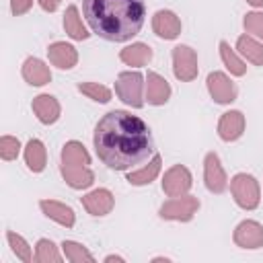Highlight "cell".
<instances>
[{"label":"cell","mask_w":263,"mask_h":263,"mask_svg":"<svg viewBox=\"0 0 263 263\" xmlns=\"http://www.w3.org/2000/svg\"><path fill=\"white\" fill-rule=\"evenodd\" d=\"M92 144L101 162L113 171H129L154 156V140L146 121L121 109L99 119Z\"/></svg>","instance_id":"6da1fadb"},{"label":"cell","mask_w":263,"mask_h":263,"mask_svg":"<svg viewBox=\"0 0 263 263\" xmlns=\"http://www.w3.org/2000/svg\"><path fill=\"white\" fill-rule=\"evenodd\" d=\"M82 14L99 37L123 43L136 37L144 25V0H82Z\"/></svg>","instance_id":"7a4b0ae2"},{"label":"cell","mask_w":263,"mask_h":263,"mask_svg":"<svg viewBox=\"0 0 263 263\" xmlns=\"http://www.w3.org/2000/svg\"><path fill=\"white\" fill-rule=\"evenodd\" d=\"M230 193L238 208L242 210H255L261 201V187L259 181L253 175L236 173L230 179Z\"/></svg>","instance_id":"3957f363"},{"label":"cell","mask_w":263,"mask_h":263,"mask_svg":"<svg viewBox=\"0 0 263 263\" xmlns=\"http://www.w3.org/2000/svg\"><path fill=\"white\" fill-rule=\"evenodd\" d=\"M142 88H144V76L140 74V72H121L119 76H117V80H115V92H117V97L125 103V105H129V107H134V109H140V107H144V99H142Z\"/></svg>","instance_id":"277c9868"},{"label":"cell","mask_w":263,"mask_h":263,"mask_svg":"<svg viewBox=\"0 0 263 263\" xmlns=\"http://www.w3.org/2000/svg\"><path fill=\"white\" fill-rule=\"evenodd\" d=\"M199 210V199L193 195H181L164 201L158 210L162 220H175V222H189Z\"/></svg>","instance_id":"5b68a950"},{"label":"cell","mask_w":263,"mask_h":263,"mask_svg":"<svg viewBox=\"0 0 263 263\" xmlns=\"http://www.w3.org/2000/svg\"><path fill=\"white\" fill-rule=\"evenodd\" d=\"M173 72L177 80L191 82L197 78L199 66H197V53L189 45H175L173 47Z\"/></svg>","instance_id":"8992f818"},{"label":"cell","mask_w":263,"mask_h":263,"mask_svg":"<svg viewBox=\"0 0 263 263\" xmlns=\"http://www.w3.org/2000/svg\"><path fill=\"white\" fill-rule=\"evenodd\" d=\"M193 185V177H191V171L183 164H175L171 166L164 177H162V191L168 195V197H181V195H187V191L191 189Z\"/></svg>","instance_id":"52a82bcc"},{"label":"cell","mask_w":263,"mask_h":263,"mask_svg":"<svg viewBox=\"0 0 263 263\" xmlns=\"http://www.w3.org/2000/svg\"><path fill=\"white\" fill-rule=\"evenodd\" d=\"M205 84H208L210 97L218 105H230L232 101H236L238 88L224 72H210L208 78H205Z\"/></svg>","instance_id":"ba28073f"},{"label":"cell","mask_w":263,"mask_h":263,"mask_svg":"<svg viewBox=\"0 0 263 263\" xmlns=\"http://www.w3.org/2000/svg\"><path fill=\"white\" fill-rule=\"evenodd\" d=\"M203 181L212 193H222L228 187L226 173H224L220 156L216 152H208L203 158Z\"/></svg>","instance_id":"9c48e42d"},{"label":"cell","mask_w":263,"mask_h":263,"mask_svg":"<svg viewBox=\"0 0 263 263\" xmlns=\"http://www.w3.org/2000/svg\"><path fill=\"white\" fill-rule=\"evenodd\" d=\"M234 245L240 249H261L263 247V226L257 220H242L234 228Z\"/></svg>","instance_id":"30bf717a"},{"label":"cell","mask_w":263,"mask_h":263,"mask_svg":"<svg viewBox=\"0 0 263 263\" xmlns=\"http://www.w3.org/2000/svg\"><path fill=\"white\" fill-rule=\"evenodd\" d=\"M152 31L160 39H177L181 35V18L173 10H156L152 16Z\"/></svg>","instance_id":"8fae6325"},{"label":"cell","mask_w":263,"mask_h":263,"mask_svg":"<svg viewBox=\"0 0 263 263\" xmlns=\"http://www.w3.org/2000/svg\"><path fill=\"white\" fill-rule=\"evenodd\" d=\"M82 205L90 216H107L115 205V197L109 189L101 187V189H95V191L86 193L82 197Z\"/></svg>","instance_id":"7c38bea8"},{"label":"cell","mask_w":263,"mask_h":263,"mask_svg":"<svg viewBox=\"0 0 263 263\" xmlns=\"http://www.w3.org/2000/svg\"><path fill=\"white\" fill-rule=\"evenodd\" d=\"M171 99V84L158 72L148 70L146 74V101L150 105H164Z\"/></svg>","instance_id":"4fadbf2b"},{"label":"cell","mask_w":263,"mask_h":263,"mask_svg":"<svg viewBox=\"0 0 263 263\" xmlns=\"http://www.w3.org/2000/svg\"><path fill=\"white\" fill-rule=\"evenodd\" d=\"M245 132V115L236 109L222 113L220 121H218V136L224 142H234L242 136Z\"/></svg>","instance_id":"5bb4252c"},{"label":"cell","mask_w":263,"mask_h":263,"mask_svg":"<svg viewBox=\"0 0 263 263\" xmlns=\"http://www.w3.org/2000/svg\"><path fill=\"white\" fill-rule=\"evenodd\" d=\"M47 58H49V62H51L55 68H60V70H70V68H74L76 62H78V51H76L74 45H70V43H66V41H55V43H51V45L47 47Z\"/></svg>","instance_id":"9a60e30c"},{"label":"cell","mask_w":263,"mask_h":263,"mask_svg":"<svg viewBox=\"0 0 263 263\" xmlns=\"http://www.w3.org/2000/svg\"><path fill=\"white\" fill-rule=\"evenodd\" d=\"M31 107H33V113L37 115V119L41 123H45V125L55 123L60 119V113H62V107H60L58 99L51 97V95H39V97H35L33 103H31Z\"/></svg>","instance_id":"2e32d148"},{"label":"cell","mask_w":263,"mask_h":263,"mask_svg":"<svg viewBox=\"0 0 263 263\" xmlns=\"http://www.w3.org/2000/svg\"><path fill=\"white\" fill-rule=\"evenodd\" d=\"M39 208H41V212H43L49 220L58 222L60 226L72 228L74 222H76L74 210H72L70 205L62 203V201H55V199H41V201H39Z\"/></svg>","instance_id":"e0dca14e"},{"label":"cell","mask_w":263,"mask_h":263,"mask_svg":"<svg viewBox=\"0 0 263 263\" xmlns=\"http://www.w3.org/2000/svg\"><path fill=\"white\" fill-rule=\"evenodd\" d=\"M21 74L31 86H43V84H47L51 80L49 66H45V62H41L39 58H27L23 62Z\"/></svg>","instance_id":"ac0fdd59"},{"label":"cell","mask_w":263,"mask_h":263,"mask_svg":"<svg viewBox=\"0 0 263 263\" xmlns=\"http://www.w3.org/2000/svg\"><path fill=\"white\" fill-rule=\"evenodd\" d=\"M62 177L64 181L72 187V189H86L95 183V173L90 171V166H72V164H60Z\"/></svg>","instance_id":"d6986e66"},{"label":"cell","mask_w":263,"mask_h":263,"mask_svg":"<svg viewBox=\"0 0 263 263\" xmlns=\"http://www.w3.org/2000/svg\"><path fill=\"white\" fill-rule=\"evenodd\" d=\"M119 60L127 66H134V68L146 66L152 60V47L146 45V43H140V41L132 43V45H127L119 51Z\"/></svg>","instance_id":"ffe728a7"},{"label":"cell","mask_w":263,"mask_h":263,"mask_svg":"<svg viewBox=\"0 0 263 263\" xmlns=\"http://www.w3.org/2000/svg\"><path fill=\"white\" fill-rule=\"evenodd\" d=\"M25 162L29 166V171L33 173H41L47 164V152H45V146L41 140L37 138H31L25 146Z\"/></svg>","instance_id":"44dd1931"},{"label":"cell","mask_w":263,"mask_h":263,"mask_svg":"<svg viewBox=\"0 0 263 263\" xmlns=\"http://www.w3.org/2000/svg\"><path fill=\"white\" fill-rule=\"evenodd\" d=\"M64 31L74 39V41H84L90 37V33L86 31V27L82 25V18L78 14V8L74 4H70L64 12Z\"/></svg>","instance_id":"7402d4cb"},{"label":"cell","mask_w":263,"mask_h":263,"mask_svg":"<svg viewBox=\"0 0 263 263\" xmlns=\"http://www.w3.org/2000/svg\"><path fill=\"white\" fill-rule=\"evenodd\" d=\"M62 164H72V166H88L90 164V154L86 152V148L76 142L70 140L64 144L62 148Z\"/></svg>","instance_id":"603a6c76"},{"label":"cell","mask_w":263,"mask_h":263,"mask_svg":"<svg viewBox=\"0 0 263 263\" xmlns=\"http://www.w3.org/2000/svg\"><path fill=\"white\" fill-rule=\"evenodd\" d=\"M160 164H162L160 154H154L146 166H142L140 171H132L127 175V183L129 185H138V187L140 185H150L156 179V175L160 173Z\"/></svg>","instance_id":"cb8c5ba5"},{"label":"cell","mask_w":263,"mask_h":263,"mask_svg":"<svg viewBox=\"0 0 263 263\" xmlns=\"http://www.w3.org/2000/svg\"><path fill=\"white\" fill-rule=\"evenodd\" d=\"M236 49L240 51V55L247 58V62H251L253 66H263V43H259L257 39H253L251 35H240L236 39Z\"/></svg>","instance_id":"d4e9b609"},{"label":"cell","mask_w":263,"mask_h":263,"mask_svg":"<svg viewBox=\"0 0 263 263\" xmlns=\"http://www.w3.org/2000/svg\"><path fill=\"white\" fill-rule=\"evenodd\" d=\"M220 58L232 76H242L247 72V64L234 53V49L228 45V41H220Z\"/></svg>","instance_id":"484cf974"},{"label":"cell","mask_w":263,"mask_h":263,"mask_svg":"<svg viewBox=\"0 0 263 263\" xmlns=\"http://www.w3.org/2000/svg\"><path fill=\"white\" fill-rule=\"evenodd\" d=\"M62 251H64V257L72 263H82V261H95V255L80 242L76 240H64L62 242Z\"/></svg>","instance_id":"4316f807"},{"label":"cell","mask_w":263,"mask_h":263,"mask_svg":"<svg viewBox=\"0 0 263 263\" xmlns=\"http://www.w3.org/2000/svg\"><path fill=\"white\" fill-rule=\"evenodd\" d=\"M35 261L37 263H60L62 255L58 253V247L49 238H39L35 245Z\"/></svg>","instance_id":"83f0119b"},{"label":"cell","mask_w":263,"mask_h":263,"mask_svg":"<svg viewBox=\"0 0 263 263\" xmlns=\"http://www.w3.org/2000/svg\"><path fill=\"white\" fill-rule=\"evenodd\" d=\"M6 240H8V245H10V251L16 255V259H21V261H25V263H31V261H33L31 247H29V242H27L21 234L8 230V232H6Z\"/></svg>","instance_id":"f1b7e54d"},{"label":"cell","mask_w":263,"mask_h":263,"mask_svg":"<svg viewBox=\"0 0 263 263\" xmlns=\"http://www.w3.org/2000/svg\"><path fill=\"white\" fill-rule=\"evenodd\" d=\"M78 90L82 95H86L88 99L97 101V103H109L111 101V90L105 84H99V82H80Z\"/></svg>","instance_id":"f546056e"},{"label":"cell","mask_w":263,"mask_h":263,"mask_svg":"<svg viewBox=\"0 0 263 263\" xmlns=\"http://www.w3.org/2000/svg\"><path fill=\"white\" fill-rule=\"evenodd\" d=\"M245 31L263 41V12H247L242 18Z\"/></svg>","instance_id":"4dcf8cb0"},{"label":"cell","mask_w":263,"mask_h":263,"mask_svg":"<svg viewBox=\"0 0 263 263\" xmlns=\"http://www.w3.org/2000/svg\"><path fill=\"white\" fill-rule=\"evenodd\" d=\"M21 152V142L14 136H2L0 138V156L2 160H14Z\"/></svg>","instance_id":"1f68e13d"},{"label":"cell","mask_w":263,"mask_h":263,"mask_svg":"<svg viewBox=\"0 0 263 263\" xmlns=\"http://www.w3.org/2000/svg\"><path fill=\"white\" fill-rule=\"evenodd\" d=\"M33 6V0H10V10L14 16H21L25 12H29Z\"/></svg>","instance_id":"d6a6232c"},{"label":"cell","mask_w":263,"mask_h":263,"mask_svg":"<svg viewBox=\"0 0 263 263\" xmlns=\"http://www.w3.org/2000/svg\"><path fill=\"white\" fill-rule=\"evenodd\" d=\"M37 2H39V6L45 12H53V10H58V6H60L62 0H37Z\"/></svg>","instance_id":"836d02e7"},{"label":"cell","mask_w":263,"mask_h":263,"mask_svg":"<svg viewBox=\"0 0 263 263\" xmlns=\"http://www.w3.org/2000/svg\"><path fill=\"white\" fill-rule=\"evenodd\" d=\"M111 261H119V263H121L123 257H119V255H107V257H105V263H111Z\"/></svg>","instance_id":"e575fe53"},{"label":"cell","mask_w":263,"mask_h":263,"mask_svg":"<svg viewBox=\"0 0 263 263\" xmlns=\"http://www.w3.org/2000/svg\"><path fill=\"white\" fill-rule=\"evenodd\" d=\"M251 6H257V8H263V0H247Z\"/></svg>","instance_id":"d590c367"}]
</instances>
